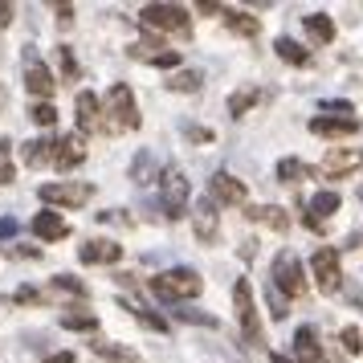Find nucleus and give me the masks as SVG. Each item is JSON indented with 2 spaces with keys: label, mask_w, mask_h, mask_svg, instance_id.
<instances>
[{
  "label": "nucleus",
  "mask_w": 363,
  "mask_h": 363,
  "mask_svg": "<svg viewBox=\"0 0 363 363\" xmlns=\"http://www.w3.org/2000/svg\"><path fill=\"white\" fill-rule=\"evenodd\" d=\"M269 363H294V359H286V355H269Z\"/></svg>",
  "instance_id": "46"
},
{
  "label": "nucleus",
  "mask_w": 363,
  "mask_h": 363,
  "mask_svg": "<svg viewBox=\"0 0 363 363\" xmlns=\"http://www.w3.org/2000/svg\"><path fill=\"white\" fill-rule=\"evenodd\" d=\"M50 155H53V139H33V143H25V164L29 167L50 164Z\"/></svg>",
  "instance_id": "28"
},
{
  "label": "nucleus",
  "mask_w": 363,
  "mask_h": 363,
  "mask_svg": "<svg viewBox=\"0 0 363 363\" xmlns=\"http://www.w3.org/2000/svg\"><path fill=\"white\" fill-rule=\"evenodd\" d=\"M13 13H17L13 4H0V25H13Z\"/></svg>",
  "instance_id": "44"
},
{
  "label": "nucleus",
  "mask_w": 363,
  "mask_h": 363,
  "mask_svg": "<svg viewBox=\"0 0 363 363\" xmlns=\"http://www.w3.org/2000/svg\"><path fill=\"white\" fill-rule=\"evenodd\" d=\"M33 233L41 241H62V237H69V225H66V216H57L53 208H45V213L33 216Z\"/></svg>",
  "instance_id": "17"
},
{
  "label": "nucleus",
  "mask_w": 363,
  "mask_h": 363,
  "mask_svg": "<svg viewBox=\"0 0 363 363\" xmlns=\"http://www.w3.org/2000/svg\"><path fill=\"white\" fill-rule=\"evenodd\" d=\"M208 200H220V204H245L249 200V188L237 176H229V172H216L213 176V192H208Z\"/></svg>",
  "instance_id": "14"
},
{
  "label": "nucleus",
  "mask_w": 363,
  "mask_h": 363,
  "mask_svg": "<svg viewBox=\"0 0 363 363\" xmlns=\"http://www.w3.org/2000/svg\"><path fill=\"white\" fill-rule=\"evenodd\" d=\"M17 216H0V241H9V237H17Z\"/></svg>",
  "instance_id": "40"
},
{
  "label": "nucleus",
  "mask_w": 363,
  "mask_h": 363,
  "mask_svg": "<svg viewBox=\"0 0 363 363\" xmlns=\"http://www.w3.org/2000/svg\"><path fill=\"white\" fill-rule=\"evenodd\" d=\"M57 323H62L66 330H99V318H94L90 311H66Z\"/></svg>",
  "instance_id": "30"
},
{
  "label": "nucleus",
  "mask_w": 363,
  "mask_h": 363,
  "mask_svg": "<svg viewBox=\"0 0 363 363\" xmlns=\"http://www.w3.org/2000/svg\"><path fill=\"white\" fill-rule=\"evenodd\" d=\"M323 351H318V339H314V327H298L294 335V363H318Z\"/></svg>",
  "instance_id": "21"
},
{
  "label": "nucleus",
  "mask_w": 363,
  "mask_h": 363,
  "mask_svg": "<svg viewBox=\"0 0 363 363\" xmlns=\"http://www.w3.org/2000/svg\"><path fill=\"white\" fill-rule=\"evenodd\" d=\"M257 102H262V90H257V86H241V90H233V99H229V115L245 118Z\"/></svg>",
  "instance_id": "23"
},
{
  "label": "nucleus",
  "mask_w": 363,
  "mask_h": 363,
  "mask_svg": "<svg viewBox=\"0 0 363 363\" xmlns=\"http://www.w3.org/2000/svg\"><path fill=\"white\" fill-rule=\"evenodd\" d=\"M37 196L45 200V204H57V208H82V204H90V196H94V184H74V180H57V184H41L37 188Z\"/></svg>",
  "instance_id": "8"
},
{
  "label": "nucleus",
  "mask_w": 363,
  "mask_h": 363,
  "mask_svg": "<svg viewBox=\"0 0 363 363\" xmlns=\"http://www.w3.org/2000/svg\"><path fill=\"white\" fill-rule=\"evenodd\" d=\"M53 290H62V294H69V298H90V286L78 281L74 274H57V278H53Z\"/></svg>",
  "instance_id": "32"
},
{
  "label": "nucleus",
  "mask_w": 363,
  "mask_h": 363,
  "mask_svg": "<svg viewBox=\"0 0 363 363\" xmlns=\"http://www.w3.org/2000/svg\"><path fill=\"white\" fill-rule=\"evenodd\" d=\"M343 351H351V355H359V351H363V330L359 327H347L343 330Z\"/></svg>",
  "instance_id": "38"
},
{
  "label": "nucleus",
  "mask_w": 363,
  "mask_h": 363,
  "mask_svg": "<svg viewBox=\"0 0 363 363\" xmlns=\"http://www.w3.org/2000/svg\"><path fill=\"white\" fill-rule=\"evenodd\" d=\"M188 192H192L188 176H184L180 167H167L164 180H160V204H164L167 220H180V216L188 213Z\"/></svg>",
  "instance_id": "5"
},
{
  "label": "nucleus",
  "mask_w": 363,
  "mask_h": 363,
  "mask_svg": "<svg viewBox=\"0 0 363 363\" xmlns=\"http://www.w3.org/2000/svg\"><path fill=\"white\" fill-rule=\"evenodd\" d=\"M363 167V147H330L323 155V164L314 167V176H327V180H343L351 172Z\"/></svg>",
  "instance_id": "9"
},
{
  "label": "nucleus",
  "mask_w": 363,
  "mask_h": 363,
  "mask_svg": "<svg viewBox=\"0 0 363 363\" xmlns=\"http://www.w3.org/2000/svg\"><path fill=\"white\" fill-rule=\"evenodd\" d=\"M265 298H269V311H274V318H286V298L278 294V290H274V286H269V290H265Z\"/></svg>",
  "instance_id": "39"
},
{
  "label": "nucleus",
  "mask_w": 363,
  "mask_h": 363,
  "mask_svg": "<svg viewBox=\"0 0 363 363\" xmlns=\"http://www.w3.org/2000/svg\"><path fill=\"white\" fill-rule=\"evenodd\" d=\"M99 118H102V102L94 99L90 90H82V94H78V135L99 131Z\"/></svg>",
  "instance_id": "18"
},
{
  "label": "nucleus",
  "mask_w": 363,
  "mask_h": 363,
  "mask_svg": "<svg viewBox=\"0 0 363 363\" xmlns=\"http://www.w3.org/2000/svg\"><path fill=\"white\" fill-rule=\"evenodd\" d=\"M188 139H196V143H208V139H213V135L204 131V127H188Z\"/></svg>",
  "instance_id": "43"
},
{
  "label": "nucleus",
  "mask_w": 363,
  "mask_h": 363,
  "mask_svg": "<svg viewBox=\"0 0 363 363\" xmlns=\"http://www.w3.org/2000/svg\"><path fill=\"white\" fill-rule=\"evenodd\" d=\"M139 127V106H135L131 86H111L106 90V102H102V118H99V131L106 135H123Z\"/></svg>",
  "instance_id": "1"
},
{
  "label": "nucleus",
  "mask_w": 363,
  "mask_h": 363,
  "mask_svg": "<svg viewBox=\"0 0 363 363\" xmlns=\"http://www.w3.org/2000/svg\"><path fill=\"white\" fill-rule=\"evenodd\" d=\"M339 204H343V200H339V192H318V196H311V204H306V208H311L306 216H314V220H327Z\"/></svg>",
  "instance_id": "26"
},
{
  "label": "nucleus",
  "mask_w": 363,
  "mask_h": 363,
  "mask_svg": "<svg viewBox=\"0 0 363 363\" xmlns=\"http://www.w3.org/2000/svg\"><path fill=\"white\" fill-rule=\"evenodd\" d=\"M131 180L139 184V188L155 180V160H151V151H139V155H135V164H131Z\"/></svg>",
  "instance_id": "29"
},
{
  "label": "nucleus",
  "mask_w": 363,
  "mask_h": 363,
  "mask_svg": "<svg viewBox=\"0 0 363 363\" xmlns=\"http://www.w3.org/2000/svg\"><path fill=\"white\" fill-rule=\"evenodd\" d=\"M249 220H262V225H269V229L286 233L290 229V216H286V208H278V204H262V208H249Z\"/></svg>",
  "instance_id": "24"
},
{
  "label": "nucleus",
  "mask_w": 363,
  "mask_h": 363,
  "mask_svg": "<svg viewBox=\"0 0 363 363\" xmlns=\"http://www.w3.org/2000/svg\"><path fill=\"white\" fill-rule=\"evenodd\" d=\"M311 131L314 135H327V139H343V135H355L359 131V118H327V115H314L311 118Z\"/></svg>",
  "instance_id": "16"
},
{
  "label": "nucleus",
  "mask_w": 363,
  "mask_h": 363,
  "mask_svg": "<svg viewBox=\"0 0 363 363\" xmlns=\"http://www.w3.org/2000/svg\"><path fill=\"white\" fill-rule=\"evenodd\" d=\"M45 363H78V359H74L69 351H57V355H50V359H45Z\"/></svg>",
  "instance_id": "45"
},
{
  "label": "nucleus",
  "mask_w": 363,
  "mask_h": 363,
  "mask_svg": "<svg viewBox=\"0 0 363 363\" xmlns=\"http://www.w3.org/2000/svg\"><path fill=\"white\" fill-rule=\"evenodd\" d=\"M359 204H363V188H359Z\"/></svg>",
  "instance_id": "47"
},
{
  "label": "nucleus",
  "mask_w": 363,
  "mask_h": 363,
  "mask_svg": "<svg viewBox=\"0 0 363 363\" xmlns=\"http://www.w3.org/2000/svg\"><path fill=\"white\" fill-rule=\"evenodd\" d=\"M302 25H306V37H311L314 45H330V41H335V21H330L327 13H306Z\"/></svg>",
  "instance_id": "20"
},
{
  "label": "nucleus",
  "mask_w": 363,
  "mask_h": 363,
  "mask_svg": "<svg viewBox=\"0 0 363 363\" xmlns=\"http://www.w3.org/2000/svg\"><path fill=\"white\" fill-rule=\"evenodd\" d=\"M139 21H143L147 29H155V33H180V37L192 33L188 9H180V4H147V9L139 13Z\"/></svg>",
  "instance_id": "6"
},
{
  "label": "nucleus",
  "mask_w": 363,
  "mask_h": 363,
  "mask_svg": "<svg viewBox=\"0 0 363 363\" xmlns=\"http://www.w3.org/2000/svg\"><path fill=\"white\" fill-rule=\"evenodd\" d=\"M200 82H204L200 69H180V74L167 78V90H176V94H192V90H200Z\"/></svg>",
  "instance_id": "27"
},
{
  "label": "nucleus",
  "mask_w": 363,
  "mask_h": 363,
  "mask_svg": "<svg viewBox=\"0 0 363 363\" xmlns=\"http://www.w3.org/2000/svg\"><path fill=\"white\" fill-rule=\"evenodd\" d=\"M314 286H318V294H339V286H343V265H339V249L335 245H318L314 249Z\"/></svg>",
  "instance_id": "7"
},
{
  "label": "nucleus",
  "mask_w": 363,
  "mask_h": 363,
  "mask_svg": "<svg viewBox=\"0 0 363 363\" xmlns=\"http://www.w3.org/2000/svg\"><path fill=\"white\" fill-rule=\"evenodd\" d=\"M306 176H314V167L298 164V160H281L278 164V180L281 184H298V180H306Z\"/></svg>",
  "instance_id": "31"
},
{
  "label": "nucleus",
  "mask_w": 363,
  "mask_h": 363,
  "mask_svg": "<svg viewBox=\"0 0 363 363\" xmlns=\"http://www.w3.org/2000/svg\"><path fill=\"white\" fill-rule=\"evenodd\" d=\"M82 160H86V135H62V139H53L50 164L57 172H69V167H78Z\"/></svg>",
  "instance_id": "11"
},
{
  "label": "nucleus",
  "mask_w": 363,
  "mask_h": 363,
  "mask_svg": "<svg viewBox=\"0 0 363 363\" xmlns=\"http://www.w3.org/2000/svg\"><path fill=\"white\" fill-rule=\"evenodd\" d=\"M118 302H123V311H131L135 318L143 323V327H151V330H167V323H164V318H160L155 311H147L143 302H135V298H118Z\"/></svg>",
  "instance_id": "25"
},
{
  "label": "nucleus",
  "mask_w": 363,
  "mask_h": 363,
  "mask_svg": "<svg viewBox=\"0 0 363 363\" xmlns=\"http://www.w3.org/2000/svg\"><path fill=\"white\" fill-rule=\"evenodd\" d=\"M78 257H82L86 265H115L118 257H123V245H118V241H106V237H99V241H86V245L78 249Z\"/></svg>",
  "instance_id": "15"
},
{
  "label": "nucleus",
  "mask_w": 363,
  "mask_h": 363,
  "mask_svg": "<svg viewBox=\"0 0 363 363\" xmlns=\"http://www.w3.org/2000/svg\"><path fill=\"white\" fill-rule=\"evenodd\" d=\"M57 57H62V74H66V82H74V78H78V62H74L69 45H57Z\"/></svg>",
  "instance_id": "37"
},
{
  "label": "nucleus",
  "mask_w": 363,
  "mask_h": 363,
  "mask_svg": "<svg viewBox=\"0 0 363 363\" xmlns=\"http://www.w3.org/2000/svg\"><path fill=\"white\" fill-rule=\"evenodd\" d=\"M220 17H225V25H229L237 37H249V41H253V37L262 33V21L241 13V9H225V4H220Z\"/></svg>",
  "instance_id": "19"
},
{
  "label": "nucleus",
  "mask_w": 363,
  "mask_h": 363,
  "mask_svg": "<svg viewBox=\"0 0 363 363\" xmlns=\"http://www.w3.org/2000/svg\"><path fill=\"white\" fill-rule=\"evenodd\" d=\"M131 57H139V62H155V66H164V69H176V66H180V53L167 50L164 41H160V37H151V33L131 50Z\"/></svg>",
  "instance_id": "13"
},
{
  "label": "nucleus",
  "mask_w": 363,
  "mask_h": 363,
  "mask_svg": "<svg viewBox=\"0 0 363 363\" xmlns=\"http://www.w3.org/2000/svg\"><path fill=\"white\" fill-rule=\"evenodd\" d=\"M274 290L286 298H306V290H311V281H306V274H302V262H298V253H290V249H281L278 257H274Z\"/></svg>",
  "instance_id": "3"
},
{
  "label": "nucleus",
  "mask_w": 363,
  "mask_h": 363,
  "mask_svg": "<svg viewBox=\"0 0 363 363\" xmlns=\"http://www.w3.org/2000/svg\"><path fill=\"white\" fill-rule=\"evenodd\" d=\"M147 290L160 302H188V298H196L204 290V281H200L196 269H188V265H176V269H164V274H155L147 281Z\"/></svg>",
  "instance_id": "2"
},
{
  "label": "nucleus",
  "mask_w": 363,
  "mask_h": 363,
  "mask_svg": "<svg viewBox=\"0 0 363 363\" xmlns=\"http://www.w3.org/2000/svg\"><path fill=\"white\" fill-rule=\"evenodd\" d=\"M9 151H13V143H9V139H0V184L17 180V167H13V160H9Z\"/></svg>",
  "instance_id": "36"
},
{
  "label": "nucleus",
  "mask_w": 363,
  "mask_h": 363,
  "mask_svg": "<svg viewBox=\"0 0 363 363\" xmlns=\"http://www.w3.org/2000/svg\"><path fill=\"white\" fill-rule=\"evenodd\" d=\"M29 118H33L37 127H57V106L53 102H37L33 111H29Z\"/></svg>",
  "instance_id": "34"
},
{
  "label": "nucleus",
  "mask_w": 363,
  "mask_h": 363,
  "mask_svg": "<svg viewBox=\"0 0 363 363\" xmlns=\"http://www.w3.org/2000/svg\"><path fill=\"white\" fill-rule=\"evenodd\" d=\"M94 351H99V355H106L111 363H139V359H135V351L115 347V343H94Z\"/></svg>",
  "instance_id": "33"
},
{
  "label": "nucleus",
  "mask_w": 363,
  "mask_h": 363,
  "mask_svg": "<svg viewBox=\"0 0 363 363\" xmlns=\"http://www.w3.org/2000/svg\"><path fill=\"white\" fill-rule=\"evenodd\" d=\"M53 13H57V25H69L74 21V4H53Z\"/></svg>",
  "instance_id": "41"
},
{
  "label": "nucleus",
  "mask_w": 363,
  "mask_h": 363,
  "mask_svg": "<svg viewBox=\"0 0 363 363\" xmlns=\"http://www.w3.org/2000/svg\"><path fill=\"white\" fill-rule=\"evenodd\" d=\"M233 306H237V323H241V335H245L249 347H262L265 335H262V318H257V302H253V286L245 278H237L233 286Z\"/></svg>",
  "instance_id": "4"
},
{
  "label": "nucleus",
  "mask_w": 363,
  "mask_h": 363,
  "mask_svg": "<svg viewBox=\"0 0 363 363\" xmlns=\"http://www.w3.org/2000/svg\"><path fill=\"white\" fill-rule=\"evenodd\" d=\"M13 298H17V302H33V306L41 302V294H37V290H29V286H25V290H17Z\"/></svg>",
  "instance_id": "42"
},
{
  "label": "nucleus",
  "mask_w": 363,
  "mask_h": 363,
  "mask_svg": "<svg viewBox=\"0 0 363 363\" xmlns=\"http://www.w3.org/2000/svg\"><path fill=\"white\" fill-rule=\"evenodd\" d=\"M192 225H196L200 245H213L216 237H220V213H216V204L208 196L196 200V208H192Z\"/></svg>",
  "instance_id": "12"
},
{
  "label": "nucleus",
  "mask_w": 363,
  "mask_h": 363,
  "mask_svg": "<svg viewBox=\"0 0 363 363\" xmlns=\"http://www.w3.org/2000/svg\"><path fill=\"white\" fill-rule=\"evenodd\" d=\"M274 50H278L281 62H290V66H298V69H306L314 62L311 50H302V45H298V41H290V37H278V41H274Z\"/></svg>",
  "instance_id": "22"
},
{
  "label": "nucleus",
  "mask_w": 363,
  "mask_h": 363,
  "mask_svg": "<svg viewBox=\"0 0 363 363\" xmlns=\"http://www.w3.org/2000/svg\"><path fill=\"white\" fill-rule=\"evenodd\" d=\"M25 90L37 94L41 102H50V94L57 90V78L50 74V66L33 53V45H25Z\"/></svg>",
  "instance_id": "10"
},
{
  "label": "nucleus",
  "mask_w": 363,
  "mask_h": 363,
  "mask_svg": "<svg viewBox=\"0 0 363 363\" xmlns=\"http://www.w3.org/2000/svg\"><path fill=\"white\" fill-rule=\"evenodd\" d=\"M176 318H180V323H192V327H220V323H216V314H208V311H188V306H184V311H176Z\"/></svg>",
  "instance_id": "35"
}]
</instances>
